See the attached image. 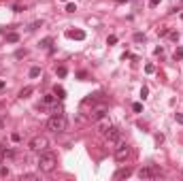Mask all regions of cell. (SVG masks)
<instances>
[{
    "label": "cell",
    "mask_w": 183,
    "mask_h": 181,
    "mask_svg": "<svg viewBox=\"0 0 183 181\" xmlns=\"http://www.w3.org/2000/svg\"><path fill=\"white\" fill-rule=\"evenodd\" d=\"M55 164H58L55 153H51V151H41V156H39V168H41L43 173H51V171L55 168Z\"/></svg>",
    "instance_id": "cell-1"
},
{
    "label": "cell",
    "mask_w": 183,
    "mask_h": 181,
    "mask_svg": "<svg viewBox=\"0 0 183 181\" xmlns=\"http://www.w3.org/2000/svg\"><path fill=\"white\" fill-rule=\"evenodd\" d=\"M66 126H68V122H66L64 113H53V115L47 119V128H49L51 132H64Z\"/></svg>",
    "instance_id": "cell-2"
},
{
    "label": "cell",
    "mask_w": 183,
    "mask_h": 181,
    "mask_svg": "<svg viewBox=\"0 0 183 181\" xmlns=\"http://www.w3.org/2000/svg\"><path fill=\"white\" fill-rule=\"evenodd\" d=\"M28 147H30V149H32V151H39V153H41V151H47V147H49V138H47V136H32V138H30V143H28Z\"/></svg>",
    "instance_id": "cell-3"
},
{
    "label": "cell",
    "mask_w": 183,
    "mask_h": 181,
    "mask_svg": "<svg viewBox=\"0 0 183 181\" xmlns=\"http://www.w3.org/2000/svg\"><path fill=\"white\" fill-rule=\"evenodd\" d=\"M104 136H106L109 147H117V145L121 143V130H119V128H115V126H111V128L104 132Z\"/></svg>",
    "instance_id": "cell-4"
},
{
    "label": "cell",
    "mask_w": 183,
    "mask_h": 181,
    "mask_svg": "<svg viewBox=\"0 0 183 181\" xmlns=\"http://www.w3.org/2000/svg\"><path fill=\"white\" fill-rule=\"evenodd\" d=\"M130 153H132V149H130V145H126V143H119V145L115 147V160H117V162H126V160L130 158Z\"/></svg>",
    "instance_id": "cell-5"
},
{
    "label": "cell",
    "mask_w": 183,
    "mask_h": 181,
    "mask_svg": "<svg viewBox=\"0 0 183 181\" xmlns=\"http://www.w3.org/2000/svg\"><path fill=\"white\" fill-rule=\"evenodd\" d=\"M160 175H162V171H160L158 166H145V168L138 171V177H140V179H155V177H160Z\"/></svg>",
    "instance_id": "cell-6"
},
{
    "label": "cell",
    "mask_w": 183,
    "mask_h": 181,
    "mask_svg": "<svg viewBox=\"0 0 183 181\" xmlns=\"http://www.w3.org/2000/svg\"><path fill=\"white\" fill-rule=\"evenodd\" d=\"M94 124H96V130H98V132H102V134H104V132H106V130L111 128V122H109V115H104V117H100V119H96Z\"/></svg>",
    "instance_id": "cell-7"
},
{
    "label": "cell",
    "mask_w": 183,
    "mask_h": 181,
    "mask_svg": "<svg viewBox=\"0 0 183 181\" xmlns=\"http://www.w3.org/2000/svg\"><path fill=\"white\" fill-rule=\"evenodd\" d=\"M66 36H68V39H75V41H83V39H85V32H83V30H68Z\"/></svg>",
    "instance_id": "cell-8"
},
{
    "label": "cell",
    "mask_w": 183,
    "mask_h": 181,
    "mask_svg": "<svg viewBox=\"0 0 183 181\" xmlns=\"http://www.w3.org/2000/svg\"><path fill=\"white\" fill-rule=\"evenodd\" d=\"M130 175H132V168H130V166H126V168H121V171H117V173H115V179H128Z\"/></svg>",
    "instance_id": "cell-9"
},
{
    "label": "cell",
    "mask_w": 183,
    "mask_h": 181,
    "mask_svg": "<svg viewBox=\"0 0 183 181\" xmlns=\"http://www.w3.org/2000/svg\"><path fill=\"white\" fill-rule=\"evenodd\" d=\"M55 94H47V96H43V104H47V107H51V104H55Z\"/></svg>",
    "instance_id": "cell-10"
},
{
    "label": "cell",
    "mask_w": 183,
    "mask_h": 181,
    "mask_svg": "<svg viewBox=\"0 0 183 181\" xmlns=\"http://www.w3.org/2000/svg\"><path fill=\"white\" fill-rule=\"evenodd\" d=\"M32 92H34V88H32V85H26V88H24V90L19 92V98H21V100H24V98H28V96H30V94H32Z\"/></svg>",
    "instance_id": "cell-11"
},
{
    "label": "cell",
    "mask_w": 183,
    "mask_h": 181,
    "mask_svg": "<svg viewBox=\"0 0 183 181\" xmlns=\"http://www.w3.org/2000/svg\"><path fill=\"white\" fill-rule=\"evenodd\" d=\"M17 41H19V34L17 32H9L6 34V43H17Z\"/></svg>",
    "instance_id": "cell-12"
},
{
    "label": "cell",
    "mask_w": 183,
    "mask_h": 181,
    "mask_svg": "<svg viewBox=\"0 0 183 181\" xmlns=\"http://www.w3.org/2000/svg\"><path fill=\"white\" fill-rule=\"evenodd\" d=\"M55 75H58L60 79H64V77L68 75V70H66V66H58V68H55Z\"/></svg>",
    "instance_id": "cell-13"
},
{
    "label": "cell",
    "mask_w": 183,
    "mask_h": 181,
    "mask_svg": "<svg viewBox=\"0 0 183 181\" xmlns=\"http://www.w3.org/2000/svg\"><path fill=\"white\" fill-rule=\"evenodd\" d=\"M53 94H55V96H58L60 100H62V98L66 96V92H64V88H60V85H55V88H53Z\"/></svg>",
    "instance_id": "cell-14"
},
{
    "label": "cell",
    "mask_w": 183,
    "mask_h": 181,
    "mask_svg": "<svg viewBox=\"0 0 183 181\" xmlns=\"http://www.w3.org/2000/svg\"><path fill=\"white\" fill-rule=\"evenodd\" d=\"M6 156H13V151H6V147L0 145V164H2V160H4Z\"/></svg>",
    "instance_id": "cell-15"
},
{
    "label": "cell",
    "mask_w": 183,
    "mask_h": 181,
    "mask_svg": "<svg viewBox=\"0 0 183 181\" xmlns=\"http://www.w3.org/2000/svg\"><path fill=\"white\" fill-rule=\"evenodd\" d=\"M28 75H30V77H32V79H34V77H39V75H41V68H39V66H32V68H30V73H28Z\"/></svg>",
    "instance_id": "cell-16"
},
{
    "label": "cell",
    "mask_w": 183,
    "mask_h": 181,
    "mask_svg": "<svg viewBox=\"0 0 183 181\" xmlns=\"http://www.w3.org/2000/svg\"><path fill=\"white\" fill-rule=\"evenodd\" d=\"M147 96H149V88H147V85H143V88H140V98L145 100Z\"/></svg>",
    "instance_id": "cell-17"
},
{
    "label": "cell",
    "mask_w": 183,
    "mask_h": 181,
    "mask_svg": "<svg viewBox=\"0 0 183 181\" xmlns=\"http://www.w3.org/2000/svg\"><path fill=\"white\" fill-rule=\"evenodd\" d=\"M75 11H77V4L68 2V4H66V13H75Z\"/></svg>",
    "instance_id": "cell-18"
},
{
    "label": "cell",
    "mask_w": 183,
    "mask_h": 181,
    "mask_svg": "<svg viewBox=\"0 0 183 181\" xmlns=\"http://www.w3.org/2000/svg\"><path fill=\"white\" fill-rule=\"evenodd\" d=\"M24 179H30V181H34V179H39L36 175H32V173H26V175H21V181Z\"/></svg>",
    "instance_id": "cell-19"
},
{
    "label": "cell",
    "mask_w": 183,
    "mask_h": 181,
    "mask_svg": "<svg viewBox=\"0 0 183 181\" xmlns=\"http://www.w3.org/2000/svg\"><path fill=\"white\" fill-rule=\"evenodd\" d=\"M175 60H183V47H179V49L175 51Z\"/></svg>",
    "instance_id": "cell-20"
},
{
    "label": "cell",
    "mask_w": 183,
    "mask_h": 181,
    "mask_svg": "<svg viewBox=\"0 0 183 181\" xmlns=\"http://www.w3.org/2000/svg\"><path fill=\"white\" fill-rule=\"evenodd\" d=\"M115 43H117V36H115V34H111V36L106 39V45H115Z\"/></svg>",
    "instance_id": "cell-21"
},
{
    "label": "cell",
    "mask_w": 183,
    "mask_h": 181,
    "mask_svg": "<svg viewBox=\"0 0 183 181\" xmlns=\"http://www.w3.org/2000/svg\"><path fill=\"white\" fill-rule=\"evenodd\" d=\"M132 109H134V113H140V111H143V104H140V102H134Z\"/></svg>",
    "instance_id": "cell-22"
},
{
    "label": "cell",
    "mask_w": 183,
    "mask_h": 181,
    "mask_svg": "<svg viewBox=\"0 0 183 181\" xmlns=\"http://www.w3.org/2000/svg\"><path fill=\"white\" fill-rule=\"evenodd\" d=\"M153 70H155V66H153V64H147V66H145V73H147V75H151Z\"/></svg>",
    "instance_id": "cell-23"
},
{
    "label": "cell",
    "mask_w": 183,
    "mask_h": 181,
    "mask_svg": "<svg viewBox=\"0 0 183 181\" xmlns=\"http://www.w3.org/2000/svg\"><path fill=\"white\" fill-rule=\"evenodd\" d=\"M41 47H51V39H43V41H41Z\"/></svg>",
    "instance_id": "cell-24"
},
{
    "label": "cell",
    "mask_w": 183,
    "mask_h": 181,
    "mask_svg": "<svg viewBox=\"0 0 183 181\" xmlns=\"http://www.w3.org/2000/svg\"><path fill=\"white\" fill-rule=\"evenodd\" d=\"M134 41H136V43H140V41H145V34H140V32H136V34H134Z\"/></svg>",
    "instance_id": "cell-25"
},
{
    "label": "cell",
    "mask_w": 183,
    "mask_h": 181,
    "mask_svg": "<svg viewBox=\"0 0 183 181\" xmlns=\"http://www.w3.org/2000/svg\"><path fill=\"white\" fill-rule=\"evenodd\" d=\"M175 119H177V124H181V126H183V113H177Z\"/></svg>",
    "instance_id": "cell-26"
},
{
    "label": "cell",
    "mask_w": 183,
    "mask_h": 181,
    "mask_svg": "<svg viewBox=\"0 0 183 181\" xmlns=\"http://www.w3.org/2000/svg\"><path fill=\"white\" fill-rule=\"evenodd\" d=\"M41 26H43V21H34V24L30 26V30H36V28H41Z\"/></svg>",
    "instance_id": "cell-27"
},
{
    "label": "cell",
    "mask_w": 183,
    "mask_h": 181,
    "mask_svg": "<svg viewBox=\"0 0 183 181\" xmlns=\"http://www.w3.org/2000/svg\"><path fill=\"white\" fill-rule=\"evenodd\" d=\"M158 34H160V36H166V34H168V28H160Z\"/></svg>",
    "instance_id": "cell-28"
},
{
    "label": "cell",
    "mask_w": 183,
    "mask_h": 181,
    "mask_svg": "<svg viewBox=\"0 0 183 181\" xmlns=\"http://www.w3.org/2000/svg\"><path fill=\"white\" fill-rule=\"evenodd\" d=\"M77 77H79L81 81H85V79H88V73H83V70H81V73H77Z\"/></svg>",
    "instance_id": "cell-29"
},
{
    "label": "cell",
    "mask_w": 183,
    "mask_h": 181,
    "mask_svg": "<svg viewBox=\"0 0 183 181\" xmlns=\"http://www.w3.org/2000/svg\"><path fill=\"white\" fill-rule=\"evenodd\" d=\"M9 175V168H4V166H0V177H6Z\"/></svg>",
    "instance_id": "cell-30"
},
{
    "label": "cell",
    "mask_w": 183,
    "mask_h": 181,
    "mask_svg": "<svg viewBox=\"0 0 183 181\" xmlns=\"http://www.w3.org/2000/svg\"><path fill=\"white\" fill-rule=\"evenodd\" d=\"M170 39L177 43V41H179V32H170Z\"/></svg>",
    "instance_id": "cell-31"
},
{
    "label": "cell",
    "mask_w": 183,
    "mask_h": 181,
    "mask_svg": "<svg viewBox=\"0 0 183 181\" xmlns=\"http://www.w3.org/2000/svg\"><path fill=\"white\" fill-rule=\"evenodd\" d=\"M160 2H162V0H149V6H151V9H153V6H158V4H160Z\"/></svg>",
    "instance_id": "cell-32"
},
{
    "label": "cell",
    "mask_w": 183,
    "mask_h": 181,
    "mask_svg": "<svg viewBox=\"0 0 183 181\" xmlns=\"http://www.w3.org/2000/svg\"><path fill=\"white\" fill-rule=\"evenodd\" d=\"M11 138H13V141H15V143H17V141H19V138H21V136L17 134V132H13V134H11Z\"/></svg>",
    "instance_id": "cell-33"
},
{
    "label": "cell",
    "mask_w": 183,
    "mask_h": 181,
    "mask_svg": "<svg viewBox=\"0 0 183 181\" xmlns=\"http://www.w3.org/2000/svg\"><path fill=\"white\" fill-rule=\"evenodd\" d=\"M4 85H6V83H4V81H0V90H4Z\"/></svg>",
    "instance_id": "cell-34"
},
{
    "label": "cell",
    "mask_w": 183,
    "mask_h": 181,
    "mask_svg": "<svg viewBox=\"0 0 183 181\" xmlns=\"http://www.w3.org/2000/svg\"><path fill=\"white\" fill-rule=\"evenodd\" d=\"M117 2H126V0H117Z\"/></svg>",
    "instance_id": "cell-35"
},
{
    "label": "cell",
    "mask_w": 183,
    "mask_h": 181,
    "mask_svg": "<svg viewBox=\"0 0 183 181\" xmlns=\"http://www.w3.org/2000/svg\"><path fill=\"white\" fill-rule=\"evenodd\" d=\"M0 109H2V104H0Z\"/></svg>",
    "instance_id": "cell-36"
},
{
    "label": "cell",
    "mask_w": 183,
    "mask_h": 181,
    "mask_svg": "<svg viewBox=\"0 0 183 181\" xmlns=\"http://www.w3.org/2000/svg\"><path fill=\"white\" fill-rule=\"evenodd\" d=\"M181 19H183V15H181Z\"/></svg>",
    "instance_id": "cell-37"
},
{
    "label": "cell",
    "mask_w": 183,
    "mask_h": 181,
    "mask_svg": "<svg viewBox=\"0 0 183 181\" xmlns=\"http://www.w3.org/2000/svg\"><path fill=\"white\" fill-rule=\"evenodd\" d=\"M181 4H183V0H181Z\"/></svg>",
    "instance_id": "cell-38"
}]
</instances>
